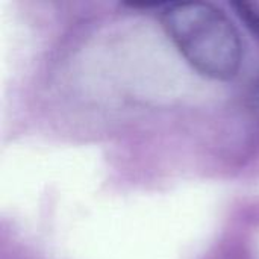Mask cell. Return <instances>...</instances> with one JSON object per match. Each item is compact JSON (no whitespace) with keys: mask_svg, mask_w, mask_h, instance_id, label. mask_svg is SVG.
I'll list each match as a JSON object with an SVG mask.
<instances>
[{"mask_svg":"<svg viewBox=\"0 0 259 259\" xmlns=\"http://www.w3.org/2000/svg\"><path fill=\"white\" fill-rule=\"evenodd\" d=\"M161 23L188 64L215 80H231L243 62L240 33L222 9L205 2L168 3Z\"/></svg>","mask_w":259,"mask_h":259,"instance_id":"1","label":"cell"},{"mask_svg":"<svg viewBox=\"0 0 259 259\" xmlns=\"http://www.w3.org/2000/svg\"><path fill=\"white\" fill-rule=\"evenodd\" d=\"M232 8L235 9L237 15L244 21L246 27L259 39V11L249 2H234Z\"/></svg>","mask_w":259,"mask_h":259,"instance_id":"2","label":"cell"},{"mask_svg":"<svg viewBox=\"0 0 259 259\" xmlns=\"http://www.w3.org/2000/svg\"><path fill=\"white\" fill-rule=\"evenodd\" d=\"M246 103H247V109L252 114V117L259 121V76L250 83Z\"/></svg>","mask_w":259,"mask_h":259,"instance_id":"3","label":"cell"}]
</instances>
